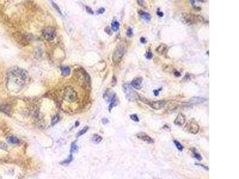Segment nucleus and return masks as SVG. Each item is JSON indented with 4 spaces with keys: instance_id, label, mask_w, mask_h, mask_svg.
Here are the masks:
<instances>
[{
    "instance_id": "obj_1",
    "label": "nucleus",
    "mask_w": 239,
    "mask_h": 179,
    "mask_svg": "<svg viewBox=\"0 0 239 179\" xmlns=\"http://www.w3.org/2000/svg\"><path fill=\"white\" fill-rule=\"evenodd\" d=\"M29 79L28 72L23 69L13 67L7 73V88L9 91L18 93L27 84Z\"/></svg>"
},
{
    "instance_id": "obj_2",
    "label": "nucleus",
    "mask_w": 239,
    "mask_h": 179,
    "mask_svg": "<svg viewBox=\"0 0 239 179\" xmlns=\"http://www.w3.org/2000/svg\"><path fill=\"white\" fill-rule=\"evenodd\" d=\"M126 50L127 45L124 41H121L117 45L112 55V61L114 64L118 65L121 62Z\"/></svg>"
},
{
    "instance_id": "obj_3",
    "label": "nucleus",
    "mask_w": 239,
    "mask_h": 179,
    "mask_svg": "<svg viewBox=\"0 0 239 179\" xmlns=\"http://www.w3.org/2000/svg\"><path fill=\"white\" fill-rule=\"evenodd\" d=\"M123 90L126 99L130 102H134L140 99L139 95L132 88L131 86L128 84L123 85Z\"/></svg>"
},
{
    "instance_id": "obj_4",
    "label": "nucleus",
    "mask_w": 239,
    "mask_h": 179,
    "mask_svg": "<svg viewBox=\"0 0 239 179\" xmlns=\"http://www.w3.org/2000/svg\"><path fill=\"white\" fill-rule=\"evenodd\" d=\"M63 99L68 102L72 103L77 100V94L75 90L71 87H66L63 91Z\"/></svg>"
},
{
    "instance_id": "obj_5",
    "label": "nucleus",
    "mask_w": 239,
    "mask_h": 179,
    "mask_svg": "<svg viewBox=\"0 0 239 179\" xmlns=\"http://www.w3.org/2000/svg\"><path fill=\"white\" fill-rule=\"evenodd\" d=\"M184 129L191 134H195L198 132L200 127H199L198 123L194 119H192L188 121L187 124L185 125Z\"/></svg>"
},
{
    "instance_id": "obj_6",
    "label": "nucleus",
    "mask_w": 239,
    "mask_h": 179,
    "mask_svg": "<svg viewBox=\"0 0 239 179\" xmlns=\"http://www.w3.org/2000/svg\"><path fill=\"white\" fill-rule=\"evenodd\" d=\"M43 38L49 41L53 40L56 37V31L52 27H47L43 31Z\"/></svg>"
},
{
    "instance_id": "obj_7",
    "label": "nucleus",
    "mask_w": 239,
    "mask_h": 179,
    "mask_svg": "<svg viewBox=\"0 0 239 179\" xmlns=\"http://www.w3.org/2000/svg\"><path fill=\"white\" fill-rule=\"evenodd\" d=\"M75 75L77 77L81 82H83L84 84H89L90 81V77L87 73L84 71L83 69H78L75 72Z\"/></svg>"
},
{
    "instance_id": "obj_8",
    "label": "nucleus",
    "mask_w": 239,
    "mask_h": 179,
    "mask_svg": "<svg viewBox=\"0 0 239 179\" xmlns=\"http://www.w3.org/2000/svg\"><path fill=\"white\" fill-rule=\"evenodd\" d=\"M136 137L138 138L146 143H147L148 144H152L154 143V140L151 138V137L148 135L147 134H146L145 133L143 132H140L136 134Z\"/></svg>"
},
{
    "instance_id": "obj_9",
    "label": "nucleus",
    "mask_w": 239,
    "mask_h": 179,
    "mask_svg": "<svg viewBox=\"0 0 239 179\" xmlns=\"http://www.w3.org/2000/svg\"><path fill=\"white\" fill-rule=\"evenodd\" d=\"M142 82L143 79L141 77H136L131 81L130 84L131 87L136 90H140L142 87Z\"/></svg>"
},
{
    "instance_id": "obj_10",
    "label": "nucleus",
    "mask_w": 239,
    "mask_h": 179,
    "mask_svg": "<svg viewBox=\"0 0 239 179\" xmlns=\"http://www.w3.org/2000/svg\"><path fill=\"white\" fill-rule=\"evenodd\" d=\"M166 104V102L165 100H157V101H154L152 102L149 103V105L151 106V108L155 110H160L162 109L164 107V106Z\"/></svg>"
},
{
    "instance_id": "obj_11",
    "label": "nucleus",
    "mask_w": 239,
    "mask_h": 179,
    "mask_svg": "<svg viewBox=\"0 0 239 179\" xmlns=\"http://www.w3.org/2000/svg\"><path fill=\"white\" fill-rule=\"evenodd\" d=\"M185 117L183 114H179L176 118L174 123L176 126H178L180 127H182L184 125V124L185 123Z\"/></svg>"
},
{
    "instance_id": "obj_12",
    "label": "nucleus",
    "mask_w": 239,
    "mask_h": 179,
    "mask_svg": "<svg viewBox=\"0 0 239 179\" xmlns=\"http://www.w3.org/2000/svg\"><path fill=\"white\" fill-rule=\"evenodd\" d=\"M183 19L187 24H193L196 21V16L190 14H185L183 16Z\"/></svg>"
},
{
    "instance_id": "obj_13",
    "label": "nucleus",
    "mask_w": 239,
    "mask_h": 179,
    "mask_svg": "<svg viewBox=\"0 0 239 179\" xmlns=\"http://www.w3.org/2000/svg\"><path fill=\"white\" fill-rule=\"evenodd\" d=\"M168 51V47L164 44H161L156 48V52L160 55H164Z\"/></svg>"
},
{
    "instance_id": "obj_14",
    "label": "nucleus",
    "mask_w": 239,
    "mask_h": 179,
    "mask_svg": "<svg viewBox=\"0 0 239 179\" xmlns=\"http://www.w3.org/2000/svg\"><path fill=\"white\" fill-rule=\"evenodd\" d=\"M138 13L139 16L141 17V18H142L143 20H146V21H150L151 19V15H150L149 13H147V12H145L142 10H139L138 11Z\"/></svg>"
},
{
    "instance_id": "obj_15",
    "label": "nucleus",
    "mask_w": 239,
    "mask_h": 179,
    "mask_svg": "<svg viewBox=\"0 0 239 179\" xmlns=\"http://www.w3.org/2000/svg\"><path fill=\"white\" fill-rule=\"evenodd\" d=\"M206 101V99L204 98H200V97H193L190 100V103H195V104L203 103L205 102Z\"/></svg>"
},
{
    "instance_id": "obj_16",
    "label": "nucleus",
    "mask_w": 239,
    "mask_h": 179,
    "mask_svg": "<svg viewBox=\"0 0 239 179\" xmlns=\"http://www.w3.org/2000/svg\"><path fill=\"white\" fill-rule=\"evenodd\" d=\"M118 104V99H117V95H115L110 102V105H109V107H108L109 111L111 112L112 109L114 107L117 106Z\"/></svg>"
},
{
    "instance_id": "obj_17",
    "label": "nucleus",
    "mask_w": 239,
    "mask_h": 179,
    "mask_svg": "<svg viewBox=\"0 0 239 179\" xmlns=\"http://www.w3.org/2000/svg\"><path fill=\"white\" fill-rule=\"evenodd\" d=\"M7 141L10 143V144H13V145H15V144H18L20 142V140L19 139H18L15 136H8L7 138Z\"/></svg>"
},
{
    "instance_id": "obj_18",
    "label": "nucleus",
    "mask_w": 239,
    "mask_h": 179,
    "mask_svg": "<svg viewBox=\"0 0 239 179\" xmlns=\"http://www.w3.org/2000/svg\"><path fill=\"white\" fill-rule=\"evenodd\" d=\"M60 70H61L62 75L65 77L68 76L71 72V69L68 66H62L60 68Z\"/></svg>"
},
{
    "instance_id": "obj_19",
    "label": "nucleus",
    "mask_w": 239,
    "mask_h": 179,
    "mask_svg": "<svg viewBox=\"0 0 239 179\" xmlns=\"http://www.w3.org/2000/svg\"><path fill=\"white\" fill-rule=\"evenodd\" d=\"M119 28H120V23H119V22L116 20H113L112 22V23H111V29H112V30L113 31L117 32L119 29Z\"/></svg>"
},
{
    "instance_id": "obj_20",
    "label": "nucleus",
    "mask_w": 239,
    "mask_h": 179,
    "mask_svg": "<svg viewBox=\"0 0 239 179\" xmlns=\"http://www.w3.org/2000/svg\"><path fill=\"white\" fill-rule=\"evenodd\" d=\"M102 140V137L101 135H99L98 134H95L93 135V136L92 141L93 142H94L96 144L99 143Z\"/></svg>"
},
{
    "instance_id": "obj_21",
    "label": "nucleus",
    "mask_w": 239,
    "mask_h": 179,
    "mask_svg": "<svg viewBox=\"0 0 239 179\" xmlns=\"http://www.w3.org/2000/svg\"><path fill=\"white\" fill-rule=\"evenodd\" d=\"M78 150V147L77 146V145H76V143L75 142L72 143L71 144V153H75L77 152V151Z\"/></svg>"
},
{
    "instance_id": "obj_22",
    "label": "nucleus",
    "mask_w": 239,
    "mask_h": 179,
    "mask_svg": "<svg viewBox=\"0 0 239 179\" xmlns=\"http://www.w3.org/2000/svg\"><path fill=\"white\" fill-rule=\"evenodd\" d=\"M194 149V150H192L193 154V155H194V157L197 160H198V161H202V157L201 155H200V154H198V153L197 152L196 150H195V149Z\"/></svg>"
},
{
    "instance_id": "obj_23",
    "label": "nucleus",
    "mask_w": 239,
    "mask_h": 179,
    "mask_svg": "<svg viewBox=\"0 0 239 179\" xmlns=\"http://www.w3.org/2000/svg\"><path fill=\"white\" fill-rule=\"evenodd\" d=\"M174 143H175L176 147H177V149H178V150L179 151V152H182V151L183 149V147L181 145V143L180 142H179L178 141H177V140H174Z\"/></svg>"
},
{
    "instance_id": "obj_24",
    "label": "nucleus",
    "mask_w": 239,
    "mask_h": 179,
    "mask_svg": "<svg viewBox=\"0 0 239 179\" xmlns=\"http://www.w3.org/2000/svg\"><path fill=\"white\" fill-rule=\"evenodd\" d=\"M72 161V154L71 153V154L70 155V156H69V157L66 159L65 161H63V162H62L60 164H62V165H66V164H69L71 161Z\"/></svg>"
},
{
    "instance_id": "obj_25",
    "label": "nucleus",
    "mask_w": 239,
    "mask_h": 179,
    "mask_svg": "<svg viewBox=\"0 0 239 179\" xmlns=\"http://www.w3.org/2000/svg\"><path fill=\"white\" fill-rule=\"evenodd\" d=\"M89 130V127L88 126H86L84 127L81 131H79L78 132V133L77 134V137H79L82 135H83L84 134H85Z\"/></svg>"
},
{
    "instance_id": "obj_26",
    "label": "nucleus",
    "mask_w": 239,
    "mask_h": 179,
    "mask_svg": "<svg viewBox=\"0 0 239 179\" xmlns=\"http://www.w3.org/2000/svg\"><path fill=\"white\" fill-rule=\"evenodd\" d=\"M59 117L58 115H55L52 118L51 120V126H54L59 121Z\"/></svg>"
},
{
    "instance_id": "obj_27",
    "label": "nucleus",
    "mask_w": 239,
    "mask_h": 179,
    "mask_svg": "<svg viewBox=\"0 0 239 179\" xmlns=\"http://www.w3.org/2000/svg\"><path fill=\"white\" fill-rule=\"evenodd\" d=\"M145 57H146V58H147L148 60L152 59V58L153 57V54L152 52L150 50H148L147 51V53H146V54H145Z\"/></svg>"
},
{
    "instance_id": "obj_28",
    "label": "nucleus",
    "mask_w": 239,
    "mask_h": 179,
    "mask_svg": "<svg viewBox=\"0 0 239 179\" xmlns=\"http://www.w3.org/2000/svg\"><path fill=\"white\" fill-rule=\"evenodd\" d=\"M130 119H131L132 121H135V122H139V118H138V115H137L136 114H132V115H131L130 116Z\"/></svg>"
},
{
    "instance_id": "obj_29",
    "label": "nucleus",
    "mask_w": 239,
    "mask_h": 179,
    "mask_svg": "<svg viewBox=\"0 0 239 179\" xmlns=\"http://www.w3.org/2000/svg\"><path fill=\"white\" fill-rule=\"evenodd\" d=\"M0 149L6 150L8 149V146L6 143L0 141Z\"/></svg>"
},
{
    "instance_id": "obj_30",
    "label": "nucleus",
    "mask_w": 239,
    "mask_h": 179,
    "mask_svg": "<svg viewBox=\"0 0 239 179\" xmlns=\"http://www.w3.org/2000/svg\"><path fill=\"white\" fill-rule=\"evenodd\" d=\"M126 34H127V37H131L133 36V35H134V33H133V30L131 29V27H128L127 29Z\"/></svg>"
},
{
    "instance_id": "obj_31",
    "label": "nucleus",
    "mask_w": 239,
    "mask_h": 179,
    "mask_svg": "<svg viewBox=\"0 0 239 179\" xmlns=\"http://www.w3.org/2000/svg\"><path fill=\"white\" fill-rule=\"evenodd\" d=\"M51 4H52V5H53V7H54V8L59 13V14H60V15H62V13H61V11H60V8H59V7L58 6V5L56 4H55L53 1H51Z\"/></svg>"
},
{
    "instance_id": "obj_32",
    "label": "nucleus",
    "mask_w": 239,
    "mask_h": 179,
    "mask_svg": "<svg viewBox=\"0 0 239 179\" xmlns=\"http://www.w3.org/2000/svg\"><path fill=\"white\" fill-rule=\"evenodd\" d=\"M102 123L103 124L106 125L109 123V120L107 118H103L102 119Z\"/></svg>"
},
{
    "instance_id": "obj_33",
    "label": "nucleus",
    "mask_w": 239,
    "mask_h": 179,
    "mask_svg": "<svg viewBox=\"0 0 239 179\" xmlns=\"http://www.w3.org/2000/svg\"><path fill=\"white\" fill-rule=\"evenodd\" d=\"M105 32H107L108 35H112V32L111 31V29L110 28V27H108V26H107L105 29Z\"/></svg>"
},
{
    "instance_id": "obj_34",
    "label": "nucleus",
    "mask_w": 239,
    "mask_h": 179,
    "mask_svg": "<svg viewBox=\"0 0 239 179\" xmlns=\"http://www.w3.org/2000/svg\"><path fill=\"white\" fill-rule=\"evenodd\" d=\"M157 16H158L160 18H162L164 16V13L162 11H160L158 9L157 10Z\"/></svg>"
},
{
    "instance_id": "obj_35",
    "label": "nucleus",
    "mask_w": 239,
    "mask_h": 179,
    "mask_svg": "<svg viewBox=\"0 0 239 179\" xmlns=\"http://www.w3.org/2000/svg\"><path fill=\"white\" fill-rule=\"evenodd\" d=\"M105 9L103 7H101L97 11V13L98 14H103L105 12Z\"/></svg>"
},
{
    "instance_id": "obj_36",
    "label": "nucleus",
    "mask_w": 239,
    "mask_h": 179,
    "mask_svg": "<svg viewBox=\"0 0 239 179\" xmlns=\"http://www.w3.org/2000/svg\"><path fill=\"white\" fill-rule=\"evenodd\" d=\"M140 42L142 43V44H146L147 43V39H145V38H144V37H141V38H140Z\"/></svg>"
},
{
    "instance_id": "obj_37",
    "label": "nucleus",
    "mask_w": 239,
    "mask_h": 179,
    "mask_svg": "<svg viewBox=\"0 0 239 179\" xmlns=\"http://www.w3.org/2000/svg\"><path fill=\"white\" fill-rule=\"evenodd\" d=\"M86 11L89 13H90V14H93V10L90 8V7H87V6H86Z\"/></svg>"
},
{
    "instance_id": "obj_38",
    "label": "nucleus",
    "mask_w": 239,
    "mask_h": 179,
    "mask_svg": "<svg viewBox=\"0 0 239 179\" xmlns=\"http://www.w3.org/2000/svg\"><path fill=\"white\" fill-rule=\"evenodd\" d=\"M162 89L160 88V90H154V91H153V92H154V95H155V96H157V95H158V94H159V91L160 90H161Z\"/></svg>"
},
{
    "instance_id": "obj_39",
    "label": "nucleus",
    "mask_w": 239,
    "mask_h": 179,
    "mask_svg": "<svg viewBox=\"0 0 239 179\" xmlns=\"http://www.w3.org/2000/svg\"><path fill=\"white\" fill-rule=\"evenodd\" d=\"M174 74H175V75L176 77H181V73H180L179 72H178V71H175Z\"/></svg>"
},
{
    "instance_id": "obj_40",
    "label": "nucleus",
    "mask_w": 239,
    "mask_h": 179,
    "mask_svg": "<svg viewBox=\"0 0 239 179\" xmlns=\"http://www.w3.org/2000/svg\"><path fill=\"white\" fill-rule=\"evenodd\" d=\"M137 2L138 4H139L140 6H143L144 3H145V1H137Z\"/></svg>"
},
{
    "instance_id": "obj_41",
    "label": "nucleus",
    "mask_w": 239,
    "mask_h": 179,
    "mask_svg": "<svg viewBox=\"0 0 239 179\" xmlns=\"http://www.w3.org/2000/svg\"><path fill=\"white\" fill-rule=\"evenodd\" d=\"M79 123L78 121H77V122H76V123H75V126H76V127H77V126H78V125H79Z\"/></svg>"
}]
</instances>
